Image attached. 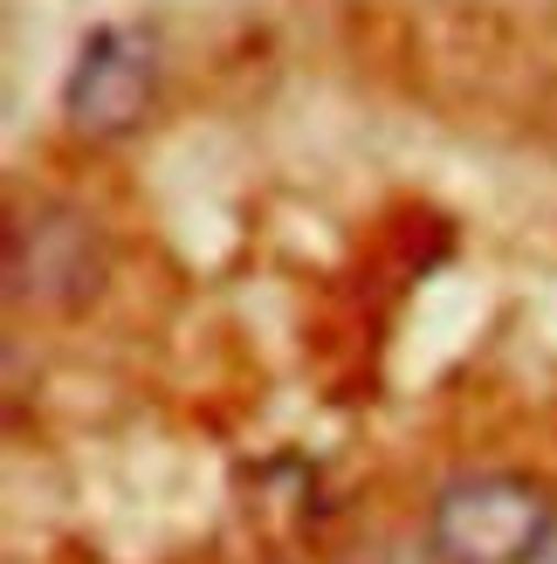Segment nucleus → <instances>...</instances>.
Wrapping results in <instances>:
<instances>
[{"mask_svg":"<svg viewBox=\"0 0 557 564\" xmlns=\"http://www.w3.org/2000/svg\"><path fill=\"white\" fill-rule=\"evenodd\" d=\"M152 90H159V42L131 21H103L63 76V124L76 138H97V145L131 138L152 110Z\"/></svg>","mask_w":557,"mask_h":564,"instance_id":"nucleus-2","label":"nucleus"},{"mask_svg":"<svg viewBox=\"0 0 557 564\" xmlns=\"http://www.w3.org/2000/svg\"><path fill=\"white\" fill-rule=\"evenodd\" d=\"M8 290L35 310H83L103 290V241L76 207H35L8 228Z\"/></svg>","mask_w":557,"mask_h":564,"instance_id":"nucleus-3","label":"nucleus"},{"mask_svg":"<svg viewBox=\"0 0 557 564\" xmlns=\"http://www.w3.org/2000/svg\"><path fill=\"white\" fill-rule=\"evenodd\" d=\"M557 502L510 468H476L440 482L427 510V544L440 564H537L550 551Z\"/></svg>","mask_w":557,"mask_h":564,"instance_id":"nucleus-1","label":"nucleus"}]
</instances>
